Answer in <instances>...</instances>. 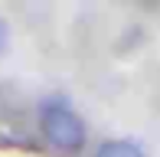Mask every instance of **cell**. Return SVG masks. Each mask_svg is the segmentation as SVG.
Wrapping results in <instances>:
<instances>
[{"label": "cell", "mask_w": 160, "mask_h": 157, "mask_svg": "<svg viewBox=\"0 0 160 157\" xmlns=\"http://www.w3.org/2000/svg\"><path fill=\"white\" fill-rule=\"evenodd\" d=\"M39 128L46 134L49 144L62 147V151H78L85 144V124L75 111L62 108V105H49L42 108V118H39Z\"/></svg>", "instance_id": "obj_1"}, {"label": "cell", "mask_w": 160, "mask_h": 157, "mask_svg": "<svg viewBox=\"0 0 160 157\" xmlns=\"http://www.w3.org/2000/svg\"><path fill=\"white\" fill-rule=\"evenodd\" d=\"M98 157H144V154L131 141H108V144L98 147Z\"/></svg>", "instance_id": "obj_2"}, {"label": "cell", "mask_w": 160, "mask_h": 157, "mask_svg": "<svg viewBox=\"0 0 160 157\" xmlns=\"http://www.w3.org/2000/svg\"><path fill=\"white\" fill-rule=\"evenodd\" d=\"M7 39H10V33H7V23H3V20H0V53H3Z\"/></svg>", "instance_id": "obj_3"}]
</instances>
